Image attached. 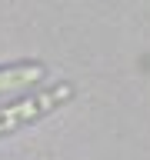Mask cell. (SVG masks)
Wrapping results in <instances>:
<instances>
[{"instance_id":"1","label":"cell","mask_w":150,"mask_h":160,"mask_svg":"<svg viewBox=\"0 0 150 160\" xmlns=\"http://www.w3.org/2000/svg\"><path fill=\"white\" fill-rule=\"evenodd\" d=\"M70 97H73V87H70V83H53V87H47V90H37V93H30V97H20V100H13V103H7V107H0V137L17 133V130L43 120L47 113L63 107Z\"/></svg>"},{"instance_id":"2","label":"cell","mask_w":150,"mask_h":160,"mask_svg":"<svg viewBox=\"0 0 150 160\" xmlns=\"http://www.w3.org/2000/svg\"><path fill=\"white\" fill-rule=\"evenodd\" d=\"M47 77V67L37 63V60H23V63H10V67H0V93H13V90L33 87L37 80Z\"/></svg>"}]
</instances>
